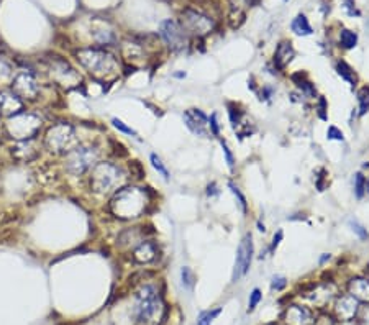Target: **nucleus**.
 Listing matches in <instances>:
<instances>
[{
    "label": "nucleus",
    "mask_w": 369,
    "mask_h": 325,
    "mask_svg": "<svg viewBox=\"0 0 369 325\" xmlns=\"http://www.w3.org/2000/svg\"><path fill=\"white\" fill-rule=\"evenodd\" d=\"M271 94H273V89H271V87H264V92H261V95H264L263 99H269Z\"/></svg>",
    "instance_id": "37998d69"
},
{
    "label": "nucleus",
    "mask_w": 369,
    "mask_h": 325,
    "mask_svg": "<svg viewBox=\"0 0 369 325\" xmlns=\"http://www.w3.org/2000/svg\"><path fill=\"white\" fill-rule=\"evenodd\" d=\"M76 131L71 123H56L48 128L43 144L51 154H66L74 148Z\"/></svg>",
    "instance_id": "0eeeda50"
},
{
    "label": "nucleus",
    "mask_w": 369,
    "mask_h": 325,
    "mask_svg": "<svg viewBox=\"0 0 369 325\" xmlns=\"http://www.w3.org/2000/svg\"><path fill=\"white\" fill-rule=\"evenodd\" d=\"M180 27L187 35L205 36L215 28L214 18L194 9H184L180 14Z\"/></svg>",
    "instance_id": "6e6552de"
},
{
    "label": "nucleus",
    "mask_w": 369,
    "mask_h": 325,
    "mask_svg": "<svg viewBox=\"0 0 369 325\" xmlns=\"http://www.w3.org/2000/svg\"><path fill=\"white\" fill-rule=\"evenodd\" d=\"M287 286V279L284 276H274L271 279V291H282Z\"/></svg>",
    "instance_id": "72a5a7b5"
},
{
    "label": "nucleus",
    "mask_w": 369,
    "mask_h": 325,
    "mask_svg": "<svg viewBox=\"0 0 369 325\" xmlns=\"http://www.w3.org/2000/svg\"><path fill=\"white\" fill-rule=\"evenodd\" d=\"M253 253H255V246H253V235L246 233L237 248V258H235V268L232 274V282H238L243 276L251 268L253 261Z\"/></svg>",
    "instance_id": "1a4fd4ad"
},
{
    "label": "nucleus",
    "mask_w": 369,
    "mask_h": 325,
    "mask_svg": "<svg viewBox=\"0 0 369 325\" xmlns=\"http://www.w3.org/2000/svg\"><path fill=\"white\" fill-rule=\"evenodd\" d=\"M326 138L331 141H343L344 136H343V131L340 128H336V126H328V130H326Z\"/></svg>",
    "instance_id": "473e14b6"
},
{
    "label": "nucleus",
    "mask_w": 369,
    "mask_h": 325,
    "mask_svg": "<svg viewBox=\"0 0 369 325\" xmlns=\"http://www.w3.org/2000/svg\"><path fill=\"white\" fill-rule=\"evenodd\" d=\"M295 56V51H294V46L290 41H281L279 45L276 48V53H274V66L277 69H286L289 63L292 61Z\"/></svg>",
    "instance_id": "a211bd4d"
},
{
    "label": "nucleus",
    "mask_w": 369,
    "mask_h": 325,
    "mask_svg": "<svg viewBox=\"0 0 369 325\" xmlns=\"http://www.w3.org/2000/svg\"><path fill=\"white\" fill-rule=\"evenodd\" d=\"M180 278H182V286L189 292H192L194 286H196V274H194V271L189 266H184L180 269Z\"/></svg>",
    "instance_id": "393cba45"
},
{
    "label": "nucleus",
    "mask_w": 369,
    "mask_h": 325,
    "mask_svg": "<svg viewBox=\"0 0 369 325\" xmlns=\"http://www.w3.org/2000/svg\"><path fill=\"white\" fill-rule=\"evenodd\" d=\"M358 102H359V115H364L369 112V87L364 86L358 90Z\"/></svg>",
    "instance_id": "bb28decb"
},
{
    "label": "nucleus",
    "mask_w": 369,
    "mask_h": 325,
    "mask_svg": "<svg viewBox=\"0 0 369 325\" xmlns=\"http://www.w3.org/2000/svg\"><path fill=\"white\" fill-rule=\"evenodd\" d=\"M12 94H15L22 102H35L40 95V86L28 72H20L12 81Z\"/></svg>",
    "instance_id": "f8f14e48"
},
{
    "label": "nucleus",
    "mask_w": 369,
    "mask_h": 325,
    "mask_svg": "<svg viewBox=\"0 0 369 325\" xmlns=\"http://www.w3.org/2000/svg\"><path fill=\"white\" fill-rule=\"evenodd\" d=\"M220 312H222L220 307H219V309H214V310H205V312H202V314L199 315V318H197V325H210L217 317L220 315Z\"/></svg>",
    "instance_id": "c85d7f7f"
},
{
    "label": "nucleus",
    "mask_w": 369,
    "mask_h": 325,
    "mask_svg": "<svg viewBox=\"0 0 369 325\" xmlns=\"http://www.w3.org/2000/svg\"><path fill=\"white\" fill-rule=\"evenodd\" d=\"M340 45L344 48V50H351L356 45H358V35L351 30H341L340 32Z\"/></svg>",
    "instance_id": "b1692460"
},
{
    "label": "nucleus",
    "mask_w": 369,
    "mask_h": 325,
    "mask_svg": "<svg viewBox=\"0 0 369 325\" xmlns=\"http://www.w3.org/2000/svg\"><path fill=\"white\" fill-rule=\"evenodd\" d=\"M209 128H210V133L214 136H219L220 135V125H219V118H217V113H212L210 118H209Z\"/></svg>",
    "instance_id": "c9c22d12"
},
{
    "label": "nucleus",
    "mask_w": 369,
    "mask_h": 325,
    "mask_svg": "<svg viewBox=\"0 0 369 325\" xmlns=\"http://www.w3.org/2000/svg\"><path fill=\"white\" fill-rule=\"evenodd\" d=\"M112 125H113L118 131H122V133H125V135L138 136V135H136V131L133 130V128H130V126L126 125L125 122H122V120H120V118H112Z\"/></svg>",
    "instance_id": "7c9ffc66"
},
{
    "label": "nucleus",
    "mask_w": 369,
    "mask_h": 325,
    "mask_svg": "<svg viewBox=\"0 0 369 325\" xmlns=\"http://www.w3.org/2000/svg\"><path fill=\"white\" fill-rule=\"evenodd\" d=\"M97 162H99V149H97V146L79 144V146H74L71 151L66 153L64 168L72 176H82L84 173L92 170Z\"/></svg>",
    "instance_id": "423d86ee"
},
{
    "label": "nucleus",
    "mask_w": 369,
    "mask_h": 325,
    "mask_svg": "<svg viewBox=\"0 0 369 325\" xmlns=\"http://www.w3.org/2000/svg\"><path fill=\"white\" fill-rule=\"evenodd\" d=\"M282 237H284L282 230H279L277 233H274V237H273V243H271V251H274V250L277 248V246H279V243H281Z\"/></svg>",
    "instance_id": "ea45409f"
},
{
    "label": "nucleus",
    "mask_w": 369,
    "mask_h": 325,
    "mask_svg": "<svg viewBox=\"0 0 369 325\" xmlns=\"http://www.w3.org/2000/svg\"><path fill=\"white\" fill-rule=\"evenodd\" d=\"M336 72L343 77L344 81L349 82V84H351V86H354V82H356V74H354L353 68H351V66H349L346 61H338V63H336Z\"/></svg>",
    "instance_id": "5701e85b"
},
{
    "label": "nucleus",
    "mask_w": 369,
    "mask_h": 325,
    "mask_svg": "<svg viewBox=\"0 0 369 325\" xmlns=\"http://www.w3.org/2000/svg\"><path fill=\"white\" fill-rule=\"evenodd\" d=\"M366 191L369 192V183H366Z\"/></svg>",
    "instance_id": "c03bdc74"
},
{
    "label": "nucleus",
    "mask_w": 369,
    "mask_h": 325,
    "mask_svg": "<svg viewBox=\"0 0 369 325\" xmlns=\"http://www.w3.org/2000/svg\"><path fill=\"white\" fill-rule=\"evenodd\" d=\"M123 56L126 61H130L131 64H138V61H144V51H143V46L141 43H135V41H131V43H125L123 45Z\"/></svg>",
    "instance_id": "412c9836"
},
{
    "label": "nucleus",
    "mask_w": 369,
    "mask_h": 325,
    "mask_svg": "<svg viewBox=\"0 0 369 325\" xmlns=\"http://www.w3.org/2000/svg\"><path fill=\"white\" fill-rule=\"evenodd\" d=\"M315 325H335V322L331 320L330 317H326V315H322L318 318V320L315 322Z\"/></svg>",
    "instance_id": "79ce46f5"
},
{
    "label": "nucleus",
    "mask_w": 369,
    "mask_h": 325,
    "mask_svg": "<svg viewBox=\"0 0 369 325\" xmlns=\"http://www.w3.org/2000/svg\"><path fill=\"white\" fill-rule=\"evenodd\" d=\"M156 256H158V248H156V245L153 242H146L138 243L135 246V250H133V260L136 263H141V264H146V263H151L156 260Z\"/></svg>",
    "instance_id": "f3484780"
},
{
    "label": "nucleus",
    "mask_w": 369,
    "mask_h": 325,
    "mask_svg": "<svg viewBox=\"0 0 369 325\" xmlns=\"http://www.w3.org/2000/svg\"><path fill=\"white\" fill-rule=\"evenodd\" d=\"M228 188H230V191H232V194L235 196V199H237L241 212L246 214L248 212V202H246V197L243 196V192L240 191V188L235 183H228Z\"/></svg>",
    "instance_id": "a878e982"
},
{
    "label": "nucleus",
    "mask_w": 369,
    "mask_h": 325,
    "mask_svg": "<svg viewBox=\"0 0 369 325\" xmlns=\"http://www.w3.org/2000/svg\"><path fill=\"white\" fill-rule=\"evenodd\" d=\"M219 186H217V183H210L209 186H207V196L209 197H214V196H217L219 194Z\"/></svg>",
    "instance_id": "a19ab883"
},
{
    "label": "nucleus",
    "mask_w": 369,
    "mask_h": 325,
    "mask_svg": "<svg viewBox=\"0 0 369 325\" xmlns=\"http://www.w3.org/2000/svg\"><path fill=\"white\" fill-rule=\"evenodd\" d=\"M263 299V294L259 289H253V292L250 294V302H248V312H253L256 309V305L261 302Z\"/></svg>",
    "instance_id": "2f4dec72"
},
{
    "label": "nucleus",
    "mask_w": 369,
    "mask_h": 325,
    "mask_svg": "<svg viewBox=\"0 0 369 325\" xmlns=\"http://www.w3.org/2000/svg\"><path fill=\"white\" fill-rule=\"evenodd\" d=\"M161 38L169 46V50L174 53L184 51L189 45V35L184 32V28L174 20H164L159 27Z\"/></svg>",
    "instance_id": "9d476101"
},
{
    "label": "nucleus",
    "mask_w": 369,
    "mask_h": 325,
    "mask_svg": "<svg viewBox=\"0 0 369 325\" xmlns=\"http://www.w3.org/2000/svg\"><path fill=\"white\" fill-rule=\"evenodd\" d=\"M220 144H222V149H223V156H225V161H227V165H228V168L230 170H233L235 168V158H233V153L230 151V148H228V144L225 143V141H220Z\"/></svg>",
    "instance_id": "f704fd0d"
},
{
    "label": "nucleus",
    "mask_w": 369,
    "mask_h": 325,
    "mask_svg": "<svg viewBox=\"0 0 369 325\" xmlns=\"http://www.w3.org/2000/svg\"><path fill=\"white\" fill-rule=\"evenodd\" d=\"M74 54L79 64L95 79L108 81L118 74V59L105 48H81Z\"/></svg>",
    "instance_id": "f257e3e1"
},
{
    "label": "nucleus",
    "mask_w": 369,
    "mask_h": 325,
    "mask_svg": "<svg viewBox=\"0 0 369 325\" xmlns=\"http://www.w3.org/2000/svg\"><path fill=\"white\" fill-rule=\"evenodd\" d=\"M356 315H359V323L361 325H369V305H366V307H362V309H359L358 310V314Z\"/></svg>",
    "instance_id": "4c0bfd02"
},
{
    "label": "nucleus",
    "mask_w": 369,
    "mask_h": 325,
    "mask_svg": "<svg viewBox=\"0 0 369 325\" xmlns=\"http://www.w3.org/2000/svg\"><path fill=\"white\" fill-rule=\"evenodd\" d=\"M43 126L41 118L32 112H18L15 115H12L5 122V133L10 138H14L15 141H27L33 140L38 135V131Z\"/></svg>",
    "instance_id": "39448f33"
},
{
    "label": "nucleus",
    "mask_w": 369,
    "mask_h": 325,
    "mask_svg": "<svg viewBox=\"0 0 369 325\" xmlns=\"http://www.w3.org/2000/svg\"><path fill=\"white\" fill-rule=\"evenodd\" d=\"M366 192V178L362 176V173L354 174V194L358 199H361Z\"/></svg>",
    "instance_id": "c756f323"
},
{
    "label": "nucleus",
    "mask_w": 369,
    "mask_h": 325,
    "mask_svg": "<svg viewBox=\"0 0 369 325\" xmlns=\"http://www.w3.org/2000/svg\"><path fill=\"white\" fill-rule=\"evenodd\" d=\"M23 102L15 94L0 92V115L12 117L18 112H23Z\"/></svg>",
    "instance_id": "6ab92c4d"
},
{
    "label": "nucleus",
    "mask_w": 369,
    "mask_h": 325,
    "mask_svg": "<svg viewBox=\"0 0 369 325\" xmlns=\"http://www.w3.org/2000/svg\"><path fill=\"white\" fill-rule=\"evenodd\" d=\"M149 161H151V165H153V168L156 171H158L162 178H164L166 181H169V176H171V174H169V171H167V168H166V165L164 162H162V159L159 158L158 154L156 153H151V156H149Z\"/></svg>",
    "instance_id": "cd10ccee"
},
{
    "label": "nucleus",
    "mask_w": 369,
    "mask_h": 325,
    "mask_svg": "<svg viewBox=\"0 0 369 325\" xmlns=\"http://www.w3.org/2000/svg\"><path fill=\"white\" fill-rule=\"evenodd\" d=\"M50 72L53 81H56L59 86L64 87H74L81 82V76L66 59L54 56L50 59Z\"/></svg>",
    "instance_id": "9b49d317"
},
{
    "label": "nucleus",
    "mask_w": 369,
    "mask_h": 325,
    "mask_svg": "<svg viewBox=\"0 0 369 325\" xmlns=\"http://www.w3.org/2000/svg\"><path fill=\"white\" fill-rule=\"evenodd\" d=\"M184 123L186 126L189 128L194 135L197 136H202V138H207L209 136V118L207 115L199 110V108H189V110H186L184 113Z\"/></svg>",
    "instance_id": "ddd939ff"
},
{
    "label": "nucleus",
    "mask_w": 369,
    "mask_h": 325,
    "mask_svg": "<svg viewBox=\"0 0 369 325\" xmlns=\"http://www.w3.org/2000/svg\"><path fill=\"white\" fill-rule=\"evenodd\" d=\"M125 181V173L118 165L110 161H100L90 170V189L99 196H108L117 192Z\"/></svg>",
    "instance_id": "20e7f679"
},
{
    "label": "nucleus",
    "mask_w": 369,
    "mask_h": 325,
    "mask_svg": "<svg viewBox=\"0 0 369 325\" xmlns=\"http://www.w3.org/2000/svg\"><path fill=\"white\" fill-rule=\"evenodd\" d=\"M358 305H359V302L351 296V294L338 297L336 305H335L336 318H338V320H343V322L353 320V318L356 317V314H358V310H359Z\"/></svg>",
    "instance_id": "4468645a"
},
{
    "label": "nucleus",
    "mask_w": 369,
    "mask_h": 325,
    "mask_svg": "<svg viewBox=\"0 0 369 325\" xmlns=\"http://www.w3.org/2000/svg\"><path fill=\"white\" fill-rule=\"evenodd\" d=\"M349 225H351V228H353V232L354 233H358L359 235V238L361 240H367V237H369V235H367V232H366V228L364 227H362L361 224H358V222H349Z\"/></svg>",
    "instance_id": "e433bc0d"
},
{
    "label": "nucleus",
    "mask_w": 369,
    "mask_h": 325,
    "mask_svg": "<svg viewBox=\"0 0 369 325\" xmlns=\"http://www.w3.org/2000/svg\"><path fill=\"white\" fill-rule=\"evenodd\" d=\"M318 117L322 120H326L328 115H326V99L325 97H320L318 99Z\"/></svg>",
    "instance_id": "58836bf2"
},
{
    "label": "nucleus",
    "mask_w": 369,
    "mask_h": 325,
    "mask_svg": "<svg viewBox=\"0 0 369 325\" xmlns=\"http://www.w3.org/2000/svg\"><path fill=\"white\" fill-rule=\"evenodd\" d=\"M349 294L358 300V302H369V279L354 278L349 281Z\"/></svg>",
    "instance_id": "aec40b11"
},
{
    "label": "nucleus",
    "mask_w": 369,
    "mask_h": 325,
    "mask_svg": "<svg viewBox=\"0 0 369 325\" xmlns=\"http://www.w3.org/2000/svg\"><path fill=\"white\" fill-rule=\"evenodd\" d=\"M135 325H161L166 317V304L154 284L141 286L136 292Z\"/></svg>",
    "instance_id": "f03ea898"
},
{
    "label": "nucleus",
    "mask_w": 369,
    "mask_h": 325,
    "mask_svg": "<svg viewBox=\"0 0 369 325\" xmlns=\"http://www.w3.org/2000/svg\"><path fill=\"white\" fill-rule=\"evenodd\" d=\"M290 27H292V32L295 35H300V36L312 35V27H310V23H308L305 15H297V17H295Z\"/></svg>",
    "instance_id": "4be33fe9"
},
{
    "label": "nucleus",
    "mask_w": 369,
    "mask_h": 325,
    "mask_svg": "<svg viewBox=\"0 0 369 325\" xmlns=\"http://www.w3.org/2000/svg\"><path fill=\"white\" fill-rule=\"evenodd\" d=\"M149 204L148 191L136 186H128V188H120L113 194L110 201V210L118 219H136L146 212Z\"/></svg>",
    "instance_id": "7ed1b4c3"
},
{
    "label": "nucleus",
    "mask_w": 369,
    "mask_h": 325,
    "mask_svg": "<svg viewBox=\"0 0 369 325\" xmlns=\"http://www.w3.org/2000/svg\"><path fill=\"white\" fill-rule=\"evenodd\" d=\"M12 158L17 159V161H22V162H30L36 159V156H38V151H36L35 144L32 140H27V141H17V144L12 146Z\"/></svg>",
    "instance_id": "dca6fc26"
},
{
    "label": "nucleus",
    "mask_w": 369,
    "mask_h": 325,
    "mask_svg": "<svg viewBox=\"0 0 369 325\" xmlns=\"http://www.w3.org/2000/svg\"><path fill=\"white\" fill-rule=\"evenodd\" d=\"M284 320L287 325H312L313 317L312 312L307 307L302 305H289L286 314H284Z\"/></svg>",
    "instance_id": "2eb2a0df"
}]
</instances>
